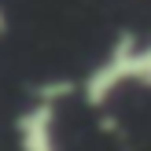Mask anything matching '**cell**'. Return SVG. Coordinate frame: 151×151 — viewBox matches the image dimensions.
Instances as JSON below:
<instances>
[{"mask_svg": "<svg viewBox=\"0 0 151 151\" xmlns=\"http://www.w3.org/2000/svg\"><path fill=\"white\" fill-rule=\"evenodd\" d=\"M125 85H144L151 88V41L140 37H118L111 44V52L81 78L78 92L88 107L100 111L103 103H111Z\"/></svg>", "mask_w": 151, "mask_h": 151, "instance_id": "obj_1", "label": "cell"}, {"mask_svg": "<svg viewBox=\"0 0 151 151\" xmlns=\"http://www.w3.org/2000/svg\"><path fill=\"white\" fill-rule=\"evenodd\" d=\"M4 26H7V19H4V7H0V33H4Z\"/></svg>", "mask_w": 151, "mask_h": 151, "instance_id": "obj_3", "label": "cell"}, {"mask_svg": "<svg viewBox=\"0 0 151 151\" xmlns=\"http://www.w3.org/2000/svg\"><path fill=\"white\" fill-rule=\"evenodd\" d=\"M74 92V85H44L29 107L15 118L19 151H59V96Z\"/></svg>", "mask_w": 151, "mask_h": 151, "instance_id": "obj_2", "label": "cell"}]
</instances>
